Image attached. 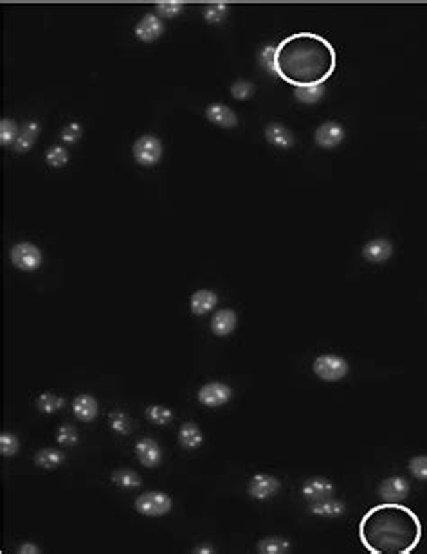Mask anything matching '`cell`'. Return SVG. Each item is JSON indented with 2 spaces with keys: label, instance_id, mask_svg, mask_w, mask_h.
Listing matches in <instances>:
<instances>
[{
  "label": "cell",
  "instance_id": "obj_5",
  "mask_svg": "<svg viewBox=\"0 0 427 554\" xmlns=\"http://www.w3.org/2000/svg\"><path fill=\"white\" fill-rule=\"evenodd\" d=\"M11 263L22 272L38 270L41 266V250L35 243H17L11 248Z\"/></svg>",
  "mask_w": 427,
  "mask_h": 554
},
{
  "label": "cell",
  "instance_id": "obj_32",
  "mask_svg": "<svg viewBox=\"0 0 427 554\" xmlns=\"http://www.w3.org/2000/svg\"><path fill=\"white\" fill-rule=\"evenodd\" d=\"M46 162L51 168H64L69 162V151L64 146H53L46 151Z\"/></svg>",
  "mask_w": 427,
  "mask_h": 554
},
{
  "label": "cell",
  "instance_id": "obj_13",
  "mask_svg": "<svg viewBox=\"0 0 427 554\" xmlns=\"http://www.w3.org/2000/svg\"><path fill=\"white\" fill-rule=\"evenodd\" d=\"M164 32V23L155 14H144L135 26V37L144 43L157 40Z\"/></svg>",
  "mask_w": 427,
  "mask_h": 554
},
{
  "label": "cell",
  "instance_id": "obj_29",
  "mask_svg": "<svg viewBox=\"0 0 427 554\" xmlns=\"http://www.w3.org/2000/svg\"><path fill=\"white\" fill-rule=\"evenodd\" d=\"M146 417L155 425H168L173 419V413L164 405H150L146 408Z\"/></svg>",
  "mask_w": 427,
  "mask_h": 554
},
{
  "label": "cell",
  "instance_id": "obj_18",
  "mask_svg": "<svg viewBox=\"0 0 427 554\" xmlns=\"http://www.w3.org/2000/svg\"><path fill=\"white\" fill-rule=\"evenodd\" d=\"M216 302H218V297H216L215 292H211V290H197L189 299V308H191L193 315L202 317L215 310Z\"/></svg>",
  "mask_w": 427,
  "mask_h": 554
},
{
  "label": "cell",
  "instance_id": "obj_23",
  "mask_svg": "<svg viewBox=\"0 0 427 554\" xmlns=\"http://www.w3.org/2000/svg\"><path fill=\"white\" fill-rule=\"evenodd\" d=\"M65 453L55 448H41L35 453V464L44 470H55L60 464H64Z\"/></svg>",
  "mask_w": 427,
  "mask_h": 554
},
{
  "label": "cell",
  "instance_id": "obj_35",
  "mask_svg": "<svg viewBox=\"0 0 427 554\" xmlns=\"http://www.w3.org/2000/svg\"><path fill=\"white\" fill-rule=\"evenodd\" d=\"M157 13L164 17V19H173L180 11L184 10V4L179 0H168V2H157L155 6Z\"/></svg>",
  "mask_w": 427,
  "mask_h": 554
},
{
  "label": "cell",
  "instance_id": "obj_8",
  "mask_svg": "<svg viewBox=\"0 0 427 554\" xmlns=\"http://www.w3.org/2000/svg\"><path fill=\"white\" fill-rule=\"evenodd\" d=\"M281 488V482L269 473H256L249 481V495L254 500H267L274 497Z\"/></svg>",
  "mask_w": 427,
  "mask_h": 554
},
{
  "label": "cell",
  "instance_id": "obj_41",
  "mask_svg": "<svg viewBox=\"0 0 427 554\" xmlns=\"http://www.w3.org/2000/svg\"><path fill=\"white\" fill-rule=\"evenodd\" d=\"M195 554H213L215 553V549H213V545L209 544H204V545H197L193 549Z\"/></svg>",
  "mask_w": 427,
  "mask_h": 554
},
{
  "label": "cell",
  "instance_id": "obj_37",
  "mask_svg": "<svg viewBox=\"0 0 427 554\" xmlns=\"http://www.w3.org/2000/svg\"><path fill=\"white\" fill-rule=\"evenodd\" d=\"M258 60H260V65H262L267 72L276 74V47H272V46L263 47V49L260 50Z\"/></svg>",
  "mask_w": 427,
  "mask_h": 554
},
{
  "label": "cell",
  "instance_id": "obj_12",
  "mask_svg": "<svg viewBox=\"0 0 427 554\" xmlns=\"http://www.w3.org/2000/svg\"><path fill=\"white\" fill-rule=\"evenodd\" d=\"M334 490H336V488H334V484H332L328 479H325V477H312V479L305 481L303 488H301V493H303V497L307 500L316 502V500H323L332 497V495H334Z\"/></svg>",
  "mask_w": 427,
  "mask_h": 554
},
{
  "label": "cell",
  "instance_id": "obj_22",
  "mask_svg": "<svg viewBox=\"0 0 427 554\" xmlns=\"http://www.w3.org/2000/svg\"><path fill=\"white\" fill-rule=\"evenodd\" d=\"M38 133H40V124H38L37 121H29V123L22 128V132L19 133V139L15 141L13 150L17 151V153H26V151H29L32 148V144H35V141L38 139Z\"/></svg>",
  "mask_w": 427,
  "mask_h": 554
},
{
  "label": "cell",
  "instance_id": "obj_15",
  "mask_svg": "<svg viewBox=\"0 0 427 554\" xmlns=\"http://www.w3.org/2000/svg\"><path fill=\"white\" fill-rule=\"evenodd\" d=\"M393 254V245L388 239L377 238L368 241L363 247V256L370 263H384Z\"/></svg>",
  "mask_w": 427,
  "mask_h": 554
},
{
  "label": "cell",
  "instance_id": "obj_27",
  "mask_svg": "<svg viewBox=\"0 0 427 554\" xmlns=\"http://www.w3.org/2000/svg\"><path fill=\"white\" fill-rule=\"evenodd\" d=\"M325 94V87L323 85H310V87H298L294 90L296 99L305 103V105H316L317 101L321 99Z\"/></svg>",
  "mask_w": 427,
  "mask_h": 554
},
{
  "label": "cell",
  "instance_id": "obj_40",
  "mask_svg": "<svg viewBox=\"0 0 427 554\" xmlns=\"http://www.w3.org/2000/svg\"><path fill=\"white\" fill-rule=\"evenodd\" d=\"M19 554H38L41 553L40 547H38L37 544H31V542H26V544H22L19 547V551H17Z\"/></svg>",
  "mask_w": 427,
  "mask_h": 554
},
{
  "label": "cell",
  "instance_id": "obj_14",
  "mask_svg": "<svg viewBox=\"0 0 427 554\" xmlns=\"http://www.w3.org/2000/svg\"><path fill=\"white\" fill-rule=\"evenodd\" d=\"M206 117L209 123L222 126V128H233L238 124V117L231 110L229 106L222 105V103H213L206 108Z\"/></svg>",
  "mask_w": 427,
  "mask_h": 554
},
{
  "label": "cell",
  "instance_id": "obj_3",
  "mask_svg": "<svg viewBox=\"0 0 427 554\" xmlns=\"http://www.w3.org/2000/svg\"><path fill=\"white\" fill-rule=\"evenodd\" d=\"M135 511L144 517H164L171 511V499L162 491H146L135 499Z\"/></svg>",
  "mask_w": 427,
  "mask_h": 554
},
{
  "label": "cell",
  "instance_id": "obj_9",
  "mask_svg": "<svg viewBox=\"0 0 427 554\" xmlns=\"http://www.w3.org/2000/svg\"><path fill=\"white\" fill-rule=\"evenodd\" d=\"M409 491H411V484L404 477H388L381 482L379 497L382 502H402L408 499Z\"/></svg>",
  "mask_w": 427,
  "mask_h": 554
},
{
  "label": "cell",
  "instance_id": "obj_6",
  "mask_svg": "<svg viewBox=\"0 0 427 554\" xmlns=\"http://www.w3.org/2000/svg\"><path fill=\"white\" fill-rule=\"evenodd\" d=\"M132 153L139 164L150 168V166L159 164V161H161L162 144L155 135H142L133 142Z\"/></svg>",
  "mask_w": 427,
  "mask_h": 554
},
{
  "label": "cell",
  "instance_id": "obj_17",
  "mask_svg": "<svg viewBox=\"0 0 427 554\" xmlns=\"http://www.w3.org/2000/svg\"><path fill=\"white\" fill-rule=\"evenodd\" d=\"M265 139L269 141V144L280 148V150H289V148L294 146L296 142L292 132L280 123H271L267 126Z\"/></svg>",
  "mask_w": 427,
  "mask_h": 554
},
{
  "label": "cell",
  "instance_id": "obj_19",
  "mask_svg": "<svg viewBox=\"0 0 427 554\" xmlns=\"http://www.w3.org/2000/svg\"><path fill=\"white\" fill-rule=\"evenodd\" d=\"M236 322H238V317H236V313L233 310H229V308L218 310L211 319L213 335H216V337H227V335H231L234 331Z\"/></svg>",
  "mask_w": 427,
  "mask_h": 554
},
{
  "label": "cell",
  "instance_id": "obj_2",
  "mask_svg": "<svg viewBox=\"0 0 427 554\" xmlns=\"http://www.w3.org/2000/svg\"><path fill=\"white\" fill-rule=\"evenodd\" d=\"M336 50L314 32H296L276 47V76L298 87L323 85L336 70Z\"/></svg>",
  "mask_w": 427,
  "mask_h": 554
},
{
  "label": "cell",
  "instance_id": "obj_39",
  "mask_svg": "<svg viewBox=\"0 0 427 554\" xmlns=\"http://www.w3.org/2000/svg\"><path fill=\"white\" fill-rule=\"evenodd\" d=\"M82 126H79L78 123H70L67 124V128L61 132V139H64L67 144H74V142H78L79 139H82Z\"/></svg>",
  "mask_w": 427,
  "mask_h": 554
},
{
  "label": "cell",
  "instance_id": "obj_11",
  "mask_svg": "<svg viewBox=\"0 0 427 554\" xmlns=\"http://www.w3.org/2000/svg\"><path fill=\"white\" fill-rule=\"evenodd\" d=\"M135 455L144 468H157L162 461L161 446L150 437H142L135 443Z\"/></svg>",
  "mask_w": 427,
  "mask_h": 554
},
{
  "label": "cell",
  "instance_id": "obj_25",
  "mask_svg": "<svg viewBox=\"0 0 427 554\" xmlns=\"http://www.w3.org/2000/svg\"><path fill=\"white\" fill-rule=\"evenodd\" d=\"M64 405H65V399L55 393H41L37 399L38 410L44 414L56 413V410H60Z\"/></svg>",
  "mask_w": 427,
  "mask_h": 554
},
{
  "label": "cell",
  "instance_id": "obj_26",
  "mask_svg": "<svg viewBox=\"0 0 427 554\" xmlns=\"http://www.w3.org/2000/svg\"><path fill=\"white\" fill-rule=\"evenodd\" d=\"M112 482L120 488H124V490H133V488H139L141 486V477L133 470H115L112 473Z\"/></svg>",
  "mask_w": 427,
  "mask_h": 554
},
{
  "label": "cell",
  "instance_id": "obj_24",
  "mask_svg": "<svg viewBox=\"0 0 427 554\" xmlns=\"http://www.w3.org/2000/svg\"><path fill=\"white\" fill-rule=\"evenodd\" d=\"M290 551V542L281 536H269L263 538L258 544V553L260 554H285Z\"/></svg>",
  "mask_w": 427,
  "mask_h": 554
},
{
  "label": "cell",
  "instance_id": "obj_36",
  "mask_svg": "<svg viewBox=\"0 0 427 554\" xmlns=\"http://www.w3.org/2000/svg\"><path fill=\"white\" fill-rule=\"evenodd\" d=\"M254 90H256V88H254L253 83L245 81V79H238V81H234L233 87H231V94H233L234 99H238V101L249 99V97L254 94Z\"/></svg>",
  "mask_w": 427,
  "mask_h": 554
},
{
  "label": "cell",
  "instance_id": "obj_28",
  "mask_svg": "<svg viewBox=\"0 0 427 554\" xmlns=\"http://www.w3.org/2000/svg\"><path fill=\"white\" fill-rule=\"evenodd\" d=\"M108 425H111V428L115 432V434L129 435L130 432H132V422H130V417L124 413H121V410H114V413L108 416Z\"/></svg>",
  "mask_w": 427,
  "mask_h": 554
},
{
  "label": "cell",
  "instance_id": "obj_33",
  "mask_svg": "<svg viewBox=\"0 0 427 554\" xmlns=\"http://www.w3.org/2000/svg\"><path fill=\"white\" fill-rule=\"evenodd\" d=\"M227 10H229V8H227V4H224V2L209 4L204 8V19H206V22L209 23H218L225 19Z\"/></svg>",
  "mask_w": 427,
  "mask_h": 554
},
{
  "label": "cell",
  "instance_id": "obj_30",
  "mask_svg": "<svg viewBox=\"0 0 427 554\" xmlns=\"http://www.w3.org/2000/svg\"><path fill=\"white\" fill-rule=\"evenodd\" d=\"M19 128L17 123L11 119H2L0 121V144L2 146H10L15 144V141L19 139Z\"/></svg>",
  "mask_w": 427,
  "mask_h": 554
},
{
  "label": "cell",
  "instance_id": "obj_20",
  "mask_svg": "<svg viewBox=\"0 0 427 554\" xmlns=\"http://www.w3.org/2000/svg\"><path fill=\"white\" fill-rule=\"evenodd\" d=\"M346 511V506L339 500L332 499H323V500H316V502L310 504V513L316 515V517H323V518H336L341 517V515Z\"/></svg>",
  "mask_w": 427,
  "mask_h": 554
},
{
  "label": "cell",
  "instance_id": "obj_31",
  "mask_svg": "<svg viewBox=\"0 0 427 554\" xmlns=\"http://www.w3.org/2000/svg\"><path fill=\"white\" fill-rule=\"evenodd\" d=\"M20 450V441L19 437L11 432H2L0 434V453L4 457H13Z\"/></svg>",
  "mask_w": 427,
  "mask_h": 554
},
{
  "label": "cell",
  "instance_id": "obj_21",
  "mask_svg": "<svg viewBox=\"0 0 427 554\" xmlns=\"http://www.w3.org/2000/svg\"><path fill=\"white\" fill-rule=\"evenodd\" d=\"M179 443L182 444V448L186 450H195L204 443V434L198 428V425L188 422L184 423L179 428Z\"/></svg>",
  "mask_w": 427,
  "mask_h": 554
},
{
  "label": "cell",
  "instance_id": "obj_38",
  "mask_svg": "<svg viewBox=\"0 0 427 554\" xmlns=\"http://www.w3.org/2000/svg\"><path fill=\"white\" fill-rule=\"evenodd\" d=\"M409 472L418 481H427V455H417L409 461Z\"/></svg>",
  "mask_w": 427,
  "mask_h": 554
},
{
  "label": "cell",
  "instance_id": "obj_10",
  "mask_svg": "<svg viewBox=\"0 0 427 554\" xmlns=\"http://www.w3.org/2000/svg\"><path fill=\"white\" fill-rule=\"evenodd\" d=\"M316 142L317 146L325 148V150H332V148L339 146L343 139H345V128L341 126L336 121H328L317 126L316 130Z\"/></svg>",
  "mask_w": 427,
  "mask_h": 554
},
{
  "label": "cell",
  "instance_id": "obj_7",
  "mask_svg": "<svg viewBox=\"0 0 427 554\" xmlns=\"http://www.w3.org/2000/svg\"><path fill=\"white\" fill-rule=\"evenodd\" d=\"M231 396H233L231 387L229 385L222 384V382H209V384L202 385L197 393L198 402L209 408L222 407V405H225V403L229 402Z\"/></svg>",
  "mask_w": 427,
  "mask_h": 554
},
{
  "label": "cell",
  "instance_id": "obj_34",
  "mask_svg": "<svg viewBox=\"0 0 427 554\" xmlns=\"http://www.w3.org/2000/svg\"><path fill=\"white\" fill-rule=\"evenodd\" d=\"M56 441H58L61 446H74V444H78L79 441L78 431H76L73 425H61L60 428H58V432H56Z\"/></svg>",
  "mask_w": 427,
  "mask_h": 554
},
{
  "label": "cell",
  "instance_id": "obj_1",
  "mask_svg": "<svg viewBox=\"0 0 427 554\" xmlns=\"http://www.w3.org/2000/svg\"><path fill=\"white\" fill-rule=\"evenodd\" d=\"M422 533L418 515L400 502L377 504L359 522V540L372 554H411Z\"/></svg>",
  "mask_w": 427,
  "mask_h": 554
},
{
  "label": "cell",
  "instance_id": "obj_16",
  "mask_svg": "<svg viewBox=\"0 0 427 554\" xmlns=\"http://www.w3.org/2000/svg\"><path fill=\"white\" fill-rule=\"evenodd\" d=\"M97 410H99V407H97L96 398L91 396V394H78L73 399V413L79 422L88 423L92 419H96Z\"/></svg>",
  "mask_w": 427,
  "mask_h": 554
},
{
  "label": "cell",
  "instance_id": "obj_4",
  "mask_svg": "<svg viewBox=\"0 0 427 554\" xmlns=\"http://www.w3.org/2000/svg\"><path fill=\"white\" fill-rule=\"evenodd\" d=\"M312 369L323 382H339L348 373V364L339 355H321L314 360Z\"/></svg>",
  "mask_w": 427,
  "mask_h": 554
}]
</instances>
